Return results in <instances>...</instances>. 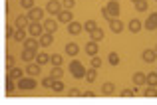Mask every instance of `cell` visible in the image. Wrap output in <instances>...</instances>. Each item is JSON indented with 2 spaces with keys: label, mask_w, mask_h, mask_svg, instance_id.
Here are the masks:
<instances>
[{
  "label": "cell",
  "mask_w": 157,
  "mask_h": 105,
  "mask_svg": "<svg viewBox=\"0 0 157 105\" xmlns=\"http://www.w3.org/2000/svg\"><path fill=\"white\" fill-rule=\"evenodd\" d=\"M86 71H88V69L84 68V64H82V62H78V60L70 62V73H72L76 79H84L86 77Z\"/></svg>",
  "instance_id": "1"
},
{
  "label": "cell",
  "mask_w": 157,
  "mask_h": 105,
  "mask_svg": "<svg viewBox=\"0 0 157 105\" xmlns=\"http://www.w3.org/2000/svg\"><path fill=\"white\" fill-rule=\"evenodd\" d=\"M62 8H64V4L58 2V0H48V4H46V12L52 16H58L62 12Z\"/></svg>",
  "instance_id": "2"
},
{
  "label": "cell",
  "mask_w": 157,
  "mask_h": 105,
  "mask_svg": "<svg viewBox=\"0 0 157 105\" xmlns=\"http://www.w3.org/2000/svg\"><path fill=\"white\" fill-rule=\"evenodd\" d=\"M44 32L46 30H44V26L40 22H30V26H28V34H30L32 38H40Z\"/></svg>",
  "instance_id": "3"
},
{
  "label": "cell",
  "mask_w": 157,
  "mask_h": 105,
  "mask_svg": "<svg viewBox=\"0 0 157 105\" xmlns=\"http://www.w3.org/2000/svg\"><path fill=\"white\" fill-rule=\"evenodd\" d=\"M34 87H36V79H32V77L18 79V89H34Z\"/></svg>",
  "instance_id": "4"
},
{
  "label": "cell",
  "mask_w": 157,
  "mask_h": 105,
  "mask_svg": "<svg viewBox=\"0 0 157 105\" xmlns=\"http://www.w3.org/2000/svg\"><path fill=\"white\" fill-rule=\"evenodd\" d=\"M145 30H149V32H153V30H157V12H153V14H149L147 16V20H145Z\"/></svg>",
  "instance_id": "5"
},
{
  "label": "cell",
  "mask_w": 157,
  "mask_h": 105,
  "mask_svg": "<svg viewBox=\"0 0 157 105\" xmlns=\"http://www.w3.org/2000/svg\"><path fill=\"white\" fill-rule=\"evenodd\" d=\"M58 22H64V24H70V22H74V14H72V10H68V8H64V10L58 14Z\"/></svg>",
  "instance_id": "6"
},
{
  "label": "cell",
  "mask_w": 157,
  "mask_h": 105,
  "mask_svg": "<svg viewBox=\"0 0 157 105\" xmlns=\"http://www.w3.org/2000/svg\"><path fill=\"white\" fill-rule=\"evenodd\" d=\"M42 16H44V10L42 8H32L30 12H28V18H30V22H40L42 20Z\"/></svg>",
  "instance_id": "7"
},
{
  "label": "cell",
  "mask_w": 157,
  "mask_h": 105,
  "mask_svg": "<svg viewBox=\"0 0 157 105\" xmlns=\"http://www.w3.org/2000/svg\"><path fill=\"white\" fill-rule=\"evenodd\" d=\"M105 8H107V12L111 14V18H113V20L119 16V4H117V0H109Z\"/></svg>",
  "instance_id": "8"
},
{
  "label": "cell",
  "mask_w": 157,
  "mask_h": 105,
  "mask_svg": "<svg viewBox=\"0 0 157 105\" xmlns=\"http://www.w3.org/2000/svg\"><path fill=\"white\" fill-rule=\"evenodd\" d=\"M38 40H40V46H42V48H48V46H52V42H54V34L52 32H44Z\"/></svg>",
  "instance_id": "9"
},
{
  "label": "cell",
  "mask_w": 157,
  "mask_h": 105,
  "mask_svg": "<svg viewBox=\"0 0 157 105\" xmlns=\"http://www.w3.org/2000/svg\"><path fill=\"white\" fill-rule=\"evenodd\" d=\"M155 58H157V52H155V50H143L141 60L145 62V64H153V62H155Z\"/></svg>",
  "instance_id": "10"
},
{
  "label": "cell",
  "mask_w": 157,
  "mask_h": 105,
  "mask_svg": "<svg viewBox=\"0 0 157 105\" xmlns=\"http://www.w3.org/2000/svg\"><path fill=\"white\" fill-rule=\"evenodd\" d=\"M14 26H16V30H18V28H28L30 26V18H28V16H16V22H14Z\"/></svg>",
  "instance_id": "11"
},
{
  "label": "cell",
  "mask_w": 157,
  "mask_h": 105,
  "mask_svg": "<svg viewBox=\"0 0 157 105\" xmlns=\"http://www.w3.org/2000/svg\"><path fill=\"white\" fill-rule=\"evenodd\" d=\"M40 71H42V66H40L38 62H36V64H28L26 66V73L32 75V77H34V75H40Z\"/></svg>",
  "instance_id": "12"
},
{
  "label": "cell",
  "mask_w": 157,
  "mask_h": 105,
  "mask_svg": "<svg viewBox=\"0 0 157 105\" xmlns=\"http://www.w3.org/2000/svg\"><path fill=\"white\" fill-rule=\"evenodd\" d=\"M36 50H30V48H24V52H22V60L24 62H36Z\"/></svg>",
  "instance_id": "13"
},
{
  "label": "cell",
  "mask_w": 157,
  "mask_h": 105,
  "mask_svg": "<svg viewBox=\"0 0 157 105\" xmlns=\"http://www.w3.org/2000/svg\"><path fill=\"white\" fill-rule=\"evenodd\" d=\"M22 44H24V48H30V50H38V44H40V40H38V38H26V40H24L22 42Z\"/></svg>",
  "instance_id": "14"
},
{
  "label": "cell",
  "mask_w": 157,
  "mask_h": 105,
  "mask_svg": "<svg viewBox=\"0 0 157 105\" xmlns=\"http://www.w3.org/2000/svg\"><path fill=\"white\" fill-rule=\"evenodd\" d=\"M109 28H111L113 34H119V32H123V22L115 18V20H111V22H109Z\"/></svg>",
  "instance_id": "15"
},
{
  "label": "cell",
  "mask_w": 157,
  "mask_h": 105,
  "mask_svg": "<svg viewBox=\"0 0 157 105\" xmlns=\"http://www.w3.org/2000/svg\"><path fill=\"white\" fill-rule=\"evenodd\" d=\"M82 30H84V26H82L80 22H70V24H68V32H70V34H74V36L80 34Z\"/></svg>",
  "instance_id": "16"
},
{
  "label": "cell",
  "mask_w": 157,
  "mask_h": 105,
  "mask_svg": "<svg viewBox=\"0 0 157 105\" xmlns=\"http://www.w3.org/2000/svg\"><path fill=\"white\" fill-rule=\"evenodd\" d=\"M86 54H90V56H98V42H88L86 44Z\"/></svg>",
  "instance_id": "17"
},
{
  "label": "cell",
  "mask_w": 157,
  "mask_h": 105,
  "mask_svg": "<svg viewBox=\"0 0 157 105\" xmlns=\"http://www.w3.org/2000/svg\"><path fill=\"white\" fill-rule=\"evenodd\" d=\"M64 52L68 54V56H78V52H80V46H78V44H66Z\"/></svg>",
  "instance_id": "18"
},
{
  "label": "cell",
  "mask_w": 157,
  "mask_h": 105,
  "mask_svg": "<svg viewBox=\"0 0 157 105\" xmlns=\"http://www.w3.org/2000/svg\"><path fill=\"white\" fill-rule=\"evenodd\" d=\"M147 81V75L141 73V71H135L133 73V85H141V83Z\"/></svg>",
  "instance_id": "19"
},
{
  "label": "cell",
  "mask_w": 157,
  "mask_h": 105,
  "mask_svg": "<svg viewBox=\"0 0 157 105\" xmlns=\"http://www.w3.org/2000/svg\"><path fill=\"white\" fill-rule=\"evenodd\" d=\"M127 26H129V32H133V34H137V32H139V30L143 28V24L139 22L137 18H133V20H131L129 24H127Z\"/></svg>",
  "instance_id": "20"
},
{
  "label": "cell",
  "mask_w": 157,
  "mask_h": 105,
  "mask_svg": "<svg viewBox=\"0 0 157 105\" xmlns=\"http://www.w3.org/2000/svg\"><path fill=\"white\" fill-rule=\"evenodd\" d=\"M44 30H46V32H52V34H54V32H56L58 30V22H56V20H46V22H44Z\"/></svg>",
  "instance_id": "21"
},
{
  "label": "cell",
  "mask_w": 157,
  "mask_h": 105,
  "mask_svg": "<svg viewBox=\"0 0 157 105\" xmlns=\"http://www.w3.org/2000/svg\"><path fill=\"white\" fill-rule=\"evenodd\" d=\"M101 93L104 95H111V93H115V85L111 81H105L104 85H101Z\"/></svg>",
  "instance_id": "22"
},
{
  "label": "cell",
  "mask_w": 157,
  "mask_h": 105,
  "mask_svg": "<svg viewBox=\"0 0 157 105\" xmlns=\"http://www.w3.org/2000/svg\"><path fill=\"white\" fill-rule=\"evenodd\" d=\"M90 36H92V40H94V42H101L105 34H104V30H101V28H96L94 32H90Z\"/></svg>",
  "instance_id": "23"
},
{
  "label": "cell",
  "mask_w": 157,
  "mask_h": 105,
  "mask_svg": "<svg viewBox=\"0 0 157 105\" xmlns=\"http://www.w3.org/2000/svg\"><path fill=\"white\" fill-rule=\"evenodd\" d=\"M26 38H28L26 28H18V30H16V34H14V40H16V42H24Z\"/></svg>",
  "instance_id": "24"
},
{
  "label": "cell",
  "mask_w": 157,
  "mask_h": 105,
  "mask_svg": "<svg viewBox=\"0 0 157 105\" xmlns=\"http://www.w3.org/2000/svg\"><path fill=\"white\" fill-rule=\"evenodd\" d=\"M96 79H98V69H96V68H92V69H88V71H86V81L94 83Z\"/></svg>",
  "instance_id": "25"
},
{
  "label": "cell",
  "mask_w": 157,
  "mask_h": 105,
  "mask_svg": "<svg viewBox=\"0 0 157 105\" xmlns=\"http://www.w3.org/2000/svg\"><path fill=\"white\" fill-rule=\"evenodd\" d=\"M6 77L20 79V77H22V69H20V68H10V69H8V75H6Z\"/></svg>",
  "instance_id": "26"
},
{
  "label": "cell",
  "mask_w": 157,
  "mask_h": 105,
  "mask_svg": "<svg viewBox=\"0 0 157 105\" xmlns=\"http://www.w3.org/2000/svg\"><path fill=\"white\" fill-rule=\"evenodd\" d=\"M50 75H52L54 79H62V75H64V69H62L60 66H54L52 71H50Z\"/></svg>",
  "instance_id": "27"
},
{
  "label": "cell",
  "mask_w": 157,
  "mask_h": 105,
  "mask_svg": "<svg viewBox=\"0 0 157 105\" xmlns=\"http://www.w3.org/2000/svg\"><path fill=\"white\" fill-rule=\"evenodd\" d=\"M16 87H18V83H14V79H12V77H6V93H12Z\"/></svg>",
  "instance_id": "28"
},
{
  "label": "cell",
  "mask_w": 157,
  "mask_h": 105,
  "mask_svg": "<svg viewBox=\"0 0 157 105\" xmlns=\"http://www.w3.org/2000/svg\"><path fill=\"white\" fill-rule=\"evenodd\" d=\"M36 62H38L40 66H42V64H48V62H50V56H48V54H44V52H40L38 56H36Z\"/></svg>",
  "instance_id": "29"
},
{
  "label": "cell",
  "mask_w": 157,
  "mask_h": 105,
  "mask_svg": "<svg viewBox=\"0 0 157 105\" xmlns=\"http://www.w3.org/2000/svg\"><path fill=\"white\" fill-rule=\"evenodd\" d=\"M147 83H149L151 87L157 85V71H151V73H147Z\"/></svg>",
  "instance_id": "30"
},
{
  "label": "cell",
  "mask_w": 157,
  "mask_h": 105,
  "mask_svg": "<svg viewBox=\"0 0 157 105\" xmlns=\"http://www.w3.org/2000/svg\"><path fill=\"white\" fill-rule=\"evenodd\" d=\"M135 10L145 12L147 10V0H137V2H135Z\"/></svg>",
  "instance_id": "31"
},
{
  "label": "cell",
  "mask_w": 157,
  "mask_h": 105,
  "mask_svg": "<svg viewBox=\"0 0 157 105\" xmlns=\"http://www.w3.org/2000/svg\"><path fill=\"white\" fill-rule=\"evenodd\" d=\"M96 28H98V24L94 22V20H88V22L84 24V30H86V32H94Z\"/></svg>",
  "instance_id": "32"
},
{
  "label": "cell",
  "mask_w": 157,
  "mask_h": 105,
  "mask_svg": "<svg viewBox=\"0 0 157 105\" xmlns=\"http://www.w3.org/2000/svg\"><path fill=\"white\" fill-rule=\"evenodd\" d=\"M107 62H109L111 66H117V64H119V56H117L115 52H111L109 56H107Z\"/></svg>",
  "instance_id": "33"
},
{
  "label": "cell",
  "mask_w": 157,
  "mask_h": 105,
  "mask_svg": "<svg viewBox=\"0 0 157 105\" xmlns=\"http://www.w3.org/2000/svg\"><path fill=\"white\" fill-rule=\"evenodd\" d=\"M52 89H54V91H64V81H62V79H54Z\"/></svg>",
  "instance_id": "34"
},
{
  "label": "cell",
  "mask_w": 157,
  "mask_h": 105,
  "mask_svg": "<svg viewBox=\"0 0 157 105\" xmlns=\"http://www.w3.org/2000/svg\"><path fill=\"white\" fill-rule=\"evenodd\" d=\"M137 93V85H133V89H123L121 91V97H131V95Z\"/></svg>",
  "instance_id": "35"
},
{
  "label": "cell",
  "mask_w": 157,
  "mask_h": 105,
  "mask_svg": "<svg viewBox=\"0 0 157 105\" xmlns=\"http://www.w3.org/2000/svg\"><path fill=\"white\" fill-rule=\"evenodd\" d=\"M92 68H96V69L101 68V58L100 56H92Z\"/></svg>",
  "instance_id": "36"
},
{
  "label": "cell",
  "mask_w": 157,
  "mask_h": 105,
  "mask_svg": "<svg viewBox=\"0 0 157 105\" xmlns=\"http://www.w3.org/2000/svg\"><path fill=\"white\" fill-rule=\"evenodd\" d=\"M42 85H44V87H48V89H52V85H54V77H52V75L44 77V79H42Z\"/></svg>",
  "instance_id": "37"
},
{
  "label": "cell",
  "mask_w": 157,
  "mask_h": 105,
  "mask_svg": "<svg viewBox=\"0 0 157 105\" xmlns=\"http://www.w3.org/2000/svg\"><path fill=\"white\" fill-rule=\"evenodd\" d=\"M50 62H52L54 66H62V56H60V54H52V56H50Z\"/></svg>",
  "instance_id": "38"
},
{
  "label": "cell",
  "mask_w": 157,
  "mask_h": 105,
  "mask_svg": "<svg viewBox=\"0 0 157 105\" xmlns=\"http://www.w3.org/2000/svg\"><path fill=\"white\" fill-rule=\"evenodd\" d=\"M20 6H22V8H28V10H32V8H34V0H20Z\"/></svg>",
  "instance_id": "39"
},
{
  "label": "cell",
  "mask_w": 157,
  "mask_h": 105,
  "mask_svg": "<svg viewBox=\"0 0 157 105\" xmlns=\"http://www.w3.org/2000/svg\"><path fill=\"white\" fill-rule=\"evenodd\" d=\"M4 34H6V38H14V26H10V24H6V30H4Z\"/></svg>",
  "instance_id": "40"
},
{
  "label": "cell",
  "mask_w": 157,
  "mask_h": 105,
  "mask_svg": "<svg viewBox=\"0 0 157 105\" xmlns=\"http://www.w3.org/2000/svg\"><path fill=\"white\" fill-rule=\"evenodd\" d=\"M145 95H147V97H157V89H155V87H147V89H145Z\"/></svg>",
  "instance_id": "41"
},
{
  "label": "cell",
  "mask_w": 157,
  "mask_h": 105,
  "mask_svg": "<svg viewBox=\"0 0 157 105\" xmlns=\"http://www.w3.org/2000/svg\"><path fill=\"white\" fill-rule=\"evenodd\" d=\"M62 4H64V8H68V10H72V8L76 6V0H62Z\"/></svg>",
  "instance_id": "42"
},
{
  "label": "cell",
  "mask_w": 157,
  "mask_h": 105,
  "mask_svg": "<svg viewBox=\"0 0 157 105\" xmlns=\"http://www.w3.org/2000/svg\"><path fill=\"white\" fill-rule=\"evenodd\" d=\"M10 68H14V58L8 54V56H6V69H10Z\"/></svg>",
  "instance_id": "43"
},
{
  "label": "cell",
  "mask_w": 157,
  "mask_h": 105,
  "mask_svg": "<svg viewBox=\"0 0 157 105\" xmlns=\"http://www.w3.org/2000/svg\"><path fill=\"white\" fill-rule=\"evenodd\" d=\"M80 95H82L80 89H76V87H72V89H70V97H80Z\"/></svg>",
  "instance_id": "44"
},
{
  "label": "cell",
  "mask_w": 157,
  "mask_h": 105,
  "mask_svg": "<svg viewBox=\"0 0 157 105\" xmlns=\"http://www.w3.org/2000/svg\"><path fill=\"white\" fill-rule=\"evenodd\" d=\"M101 16H104L105 20H109V22H111V20H113V18H111V14H109V12H107V8H101Z\"/></svg>",
  "instance_id": "45"
},
{
  "label": "cell",
  "mask_w": 157,
  "mask_h": 105,
  "mask_svg": "<svg viewBox=\"0 0 157 105\" xmlns=\"http://www.w3.org/2000/svg\"><path fill=\"white\" fill-rule=\"evenodd\" d=\"M82 95H84V97H94V95H96V93H94V91H84V93H82Z\"/></svg>",
  "instance_id": "46"
},
{
  "label": "cell",
  "mask_w": 157,
  "mask_h": 105,
  "mask_svg": "<svg viewBox=\"0 0 157 105\" xmlns=\"http://www.w3.org/2000/svg\"><path fill=\"white\" fill-rule=\"evenodd\" d=\"M131 2H137V0H131Z\"/></svg>",
  "instance_id": "47"
},
{
  "label": "cell",
  "mask_w": 157,
  "mask_h": 105,
  "mask_svg": "<svg viewBox=\"0 0 157 105\" xmlns=\"http://www.w3.org/2000/svg\"><path fill=\"white\" fill-rule=\"evenodd\" d=\"M155 52H157V48H155Z\"/></svg>",
  "instance_id": "48"
},
{
  "label": "cell",
  "mask_w": 157,
  "mask_h": 105,
  "mask_svg": "<svg viewBox=\"0 0 157 105\" xmlns=\"http://www.w3.org/2000/svg\"><path fill=\"white\" fill-rule=\"evenodd\" d=\"M155 2H157V0H155Z\"/></svg>",
  "instance_id": "49"
}]
</instances>
